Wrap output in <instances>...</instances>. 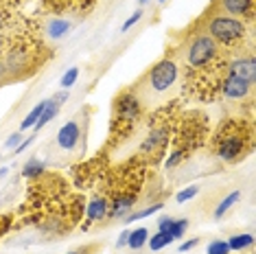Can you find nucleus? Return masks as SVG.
<instances>
[{
	"mask_svg": "<svg viewBox=\"0 0 256 254\" xmlns=\"http://www.w3.org/2000/svg\"><path fill=\"white\" fill-rule=\"evenodd\" d=\"M42 42L38 28L24 18L9 14H0V64L4 68L7 82L16 77H26L44 60L40 57Z\"/></svg>",
	"mask_w": 256,
	"mask_h": 254,
	"instance_id": "nucleus-1",
	"label": "nucleus"
},
{
	"mask_svg": "<svg viewBox=\"0 0 256 254\" xmlns=\"http://www.w3.org/2000/svg\"><path fill=\"white\" fill-rule=\"evenodd\" d=\"M212 154L224 162H241L254 149V127L246 118H226L210 138Z\"/></svg>",
	"mask_w": 256,
	"mask_h": 254,
	"instance_id": "nucleus-2",
	"label": "nucleus"
},
{
	"mask_svg": "<svg viewBox=\"0 0 256 254\" xmlns=\"http://www.w3.org/2000/svg\"><path fill=\"white\" fill-rule=\"evenodd\" d=\"M176 114H178L176 103H168V106L154 112L151 123L147 125V132H144V138L140 142V149H138V162L140 164L156 166L162 160V156L166 154L168 142H171V136H173Z\"/></svg>",
	"mask_w": 256,
	"mask_h": 254,
	"instance_id": "nucleus-3",
	"label": "nucleus"
},
{
	"mask_svg": "<svg viewBox=\"0 0 256 254\" xmlns=\"http://www.w3.org/2000/svg\"><path fill=\"white\" fill-rule=\"evenodd\" d=\"M206 136H208V116H204V114L190 112L182 120H176L171 136L173 152L166 158L168 169H176L186 158H190L197 149H202L206 145Z\"/></svg>",
	"mask_w": 256,
	"mask_h": 254,
	"instance_id": "nucleus-4",
	"label": "nucleus"
},
{
	"mask_svg": "<svg viewBox=\"0 0 256 254\" xmlns=\"http://www.w3.org/2000/svg\"><path fill=\"white\" fill-rule=\"evenodd\" d=\"M144 114V106L136 90H123L116 94L112 103V118H110V134H108V145L118 147L123 145L127 138L134 136L136 127L140 125Z\"/></svg>",
	"mask_w": 256,
	"mask_h": 254,
	"instance_id": "nucleus-5",
	"label": "nucleus"
},
{
	"mask_svg": "<svg viewBox=\"0 0 256 254\" xmlns=\"http://www.w3.org/2000/svg\"><path fill=\"white\" fill-rule=\"evenodd\" d=\"M204 33L212 38V42L219 46L226 53H232V50H241L243 44L248 40V26L246 20L232 18V16L226 14H214L208 18L206 28Z\"/></svg>",
	"mask_w": 256,
	"mask_h": 254,
	"instance_id": "nucleus-6",
	"label": "nucleus"
},
{
	"mask_svg": "<svg viewBox=\"0 0 256 254\" xmlns=\"http://www.w3.org/2000/svg\"><path fill=\"white\" fill-rule=\"evenodd\" d=\"M178 79H180V64H178L176 57L166 55L147 70L144 79L138 84L136 94L140 96V101L144 106V99H147V96L164 94L166 90H171L173 86L178 84Z\"/></svg>",
	"mask_w": 256,
	"mask_h": 254,
	"instance_id": "nucleus-7",
	"label": "nucleus"
},
{
	"mask_svg": "<svg viewBox=\"0 0 256 254\" xmlns=\"http://www.w3.org/2000/svg\"><path fill=\"white\" fill-rule=\"evenodd\" d=\"M250 94H252V84L226 72L224 82H221V96H226L230 101H243Z\"/></svg>",
	"mask_w": 256,
	"mask_h": 254,
	"instance_id": "nucleus-8",
	"label": "nucleus"
},
{
	"mask_svg": "<svg viewBox=\"0 0 256 254\" xmlns=\"http://www.w3.org/2000/svg\"><path fill=\"white\" fill-rule=\"evenodd\" d=\"M217 7L221 9V14H226V16L252 22L256 0H217Z\"/></svg>",
	"mask_w": 256,
	"mask_h": 254,
	"instance_id": "nucleus-9",
	"label": "nucleus"
},
{
	"mask_svg": "<svg viewBox=\"0 0 256 254\" xmlns=\"http://www.w3.org/2000/svg\"><path fill=\"white\" fill-rule=\"evenodd\" d=\"M228 74H234L238 79H246L254 86L256 82V57L254 55H246V57H234L228 62Z\"/></svg>",
	"mask_w": 256,
	"mask_h": 254,
	"instance_id": "nucleus-10",
	"label": "nucleus"
},
{
	"mask_svg": "<svg viewBox=\"0 0 256 254\" xmlns=\"http://www.w3.org/2000/svg\"><path fill=\"white\" fill-rule=\"evenodd\" d=\"M79 138H81V127L77 120H68L60 127L57 132V145H60L64 152H72L74 147L79 145Z\"/></svg>",
	"mask_w": 256,
	"mask_h": 254,
	"instance_id": "nucleus-11",
	"label": "nucleus"
},
{
	"mask_svg": "<svg viewBox=\"0 0 256 254\" xmlns=\"http://www.w3.org/2000/svg\"><path fill=\"white\" fill-rule=\"evenodd\" d=\"M64 101H68V92H66V90L60 92L55 99H48V101H46V108H44L42 116H40V120L36 123V127H33V130H42L46 123H50V120H53L57 114H60V108H62Z\"/></svg>",
	"mask_w": 256,
	"mask_h": 254,
	"instance_id": "nucleus-12",
	"label": "nucleus"
},
{
	"mask_svg": "<svg viewBox=\"0 0 256 254\" xmlns=\"http://www.w3.org/2000/svg\"><path fill=\"white\" fill-rule=\"evenodd\" d=\"M108 210H110V204H108L106 195H94V198L88 202L86 217H88V222H101V219L108 217Z\"/></svg>",
	"mask_w": 256,
	"mask_h": 254,
	"instance_id": "nucleus-13",
	"label": "nucleus"
},
{
	"mask_svg": "<svg viewBox=\"0 0 256 254\" xmlns=\"http://www.w3.org/2000/svg\"><path fill=\"white\" fill-rule=\"evenodd\" d=\"M68 31H70V22L68 20H50L48 28H46V36H48V40H60Z\"/></svg>",
	"mask_w": 256,
	"mask_h": 254,
	"instance_id": "nucleus-14",
	"label": "nucleus"
},
{
	"mask_svg": "<svg viewBox=\"0 0 256 254\" xmlns=\"http://www.w3.org/2000/svg\"><path fill=\"white\" fill-rule=\"evenodd\" d=\"M147 239H149V230L147 228L130 230V234H127V246H130L132 250H140V248L147 244Z\"/></svg>",
	"mask_w": 256,
	"mask_h": 254,
	"instance_id": "nucleus-15",
	"label": "nucleus"
},
{
	"mask_svg": "<svg viewBox=\"0 0 256 254\" xmlns=\"http://www.w3.org/2000/svg\"><path fill=\"white\" fill-rule=\"evenodd\" d=\"M252 246H254V236L248 234V232L234 234V236H230V239H228L230 252H241V250H246V248H252Z\"/></svg>",
	"mask_w": 256,
	"mask_h": 254,
	"instance_id": "nucleus-16",
	"label": "nucleus"
},
{
	"mask_svg": "<svg viewBox=\"0 0 256 254\" xmlns=\"http://www.w3.org/2000/svg\"><path fill=\"white\" fill-rule=\"evenodd\" d=\"M173 241V236H171V232H166V230H158V232H154V236L151 239H147V244H149V248L154 252H160L162 248H166L168 244Z\"/></svg>",
	"mask_w": 256,
	"mask_h": 254,
	"instance_id": "nucleus-17",
	"label": "nucleus"
},
{
	"mask_svg": "<svg viewBox=\"0 0 256 254\" xmlns=\"http://www.w3.org/2000/svg\"><path fill=\"white\" fill-rule=\"evenodd\" d=\"M238 200H241V193H238V190H232L230 195H226V198L219 202V206H217V208H214V217L221 219V217H224V212H228V210L232 208V206L236 204Z\"/></svg>",
	"mask_w": 256,
	"mask_h": 254,
	"instance_id": "nucleus-18",
	"label": "nucleus"
},
{
	"mask_svg": "<svg viewBox=\"0 0 256 254\" xmlns=\"http://www.w3.org/2000/svg\"><path fill=\"white\" fill-rule=\"evenodd\" d=\"M44 108H46V101H40L38 106L24 116V120H22V125H20V130L24 132V130H31V127H36V123L40 120V116H42V112H44Z\"/></svg>",
	"mask_w": 256,
	"mask_h": 254,
	"instance_id": "nucleus-19",
	"label": "nucleus"
},
{
	"mask_svg": "<svg viewBox=\"0 0 256 254\" xmlns=\"http://www.w3.org/2000/svg\"><path fill=\"white\" fill-rule=\"evenodd\" d=\"M44 171H46V164L42 160H28L24 164V169H22V176L31 178V180H38L40 176H44Z\"/></svg>",
	"mask_w": 256,
	"mask_h": 254,
	"instance_id": "nucleus-20",
	"label": "nucleus"
},
{
	"mask_svg": "<svg viewBox=\"0 0 256 254\" xmlns=\"http://www.w3.org/2000/svg\"><path fill=\"white\" fill-rule=\"evenodd\" d=\"M206 254H230L228 241H224V239L210 241V244H208V248H206Z\"/></svg>",
	"mask_w": 256,
	"mask_h": 254,
	"instance_id": "nucleus-21",
	"label": "nucleus"
},
{
	"mask_svg": "<svg viewBox=\"0 0 256 254\" xmlns=\"http://www.w3.org/2000/svg\"><path fill=\"white\" fill-rule=\"evenodd\" d=\"M186 228H188V219H176L171 224V228H168V232H171L173 239H180V236H184Z\"/></svg>",
	"mask_w": 256,
	"mask_h": 254,
	"instance_id": "nucleus-22",
	"label": "nucleus"
},
{
	"mask_svg": "<svg viewBox=\"0 0 256 254\" xmlns=\"http://www.w3.org/2000/svg\"><path fill=\"white\" fill-rule=\"evenodd\" d=\"M162 210V204H154V206H147L144 210H136L134 215L127 217V224H132V222H136V219H144V217H149V215H154V212H158Z\"/></svg>",
	"mask_w": 256,
	"mask_h": 254,
	"instance_id": "nucleus-23",
	"label": "nucleus"
},
{
	"mask_svg": "<svg viewBox=\"0 0 256 254\" xmlns=\"http://www.w3.org/2000/svg\"><path fill=\"white\" fill-rule=\"evenodd\" d=\"M77 77H79V68H77V66L68 68L66 74H64V77H62V88H64V90H68V88H70V86H72L74 82H77Z\"/></svg>",
	"mask_w": 256,
	"mask_h": 254,
	"instance_id": "nucleus-24",
	"label": "nucleus"
},
{
	"mask_svg": "<svg viewBox=\"0 0 256 254\" xmlns=\"http://www.w3.org/2000/svg\"><path fill=\"white\" fill-rule=\"evenodd\" d=\"M200 193V188L197 186H188V188H184V190H180V193L176 195V202L178 204H184V202H188V200H193L195 195Z\"/></svg>",
	"mask_w": 256,
	"mask_h": 254,
	"instance_id": "nucleus-25",
	"label": "nucleus"
},
{
	"mask_svg": "<svg viewBox=\"0 0 256 254\" xmlns=\"http://www.w3.org/2000/svg\"><path fill=\"white\" fill-rule=\"evenodd\" d=\"M140 18H142V9H138V11H136V14H132V16H130V18H127V20H125V24H123V26H120V31H123V33H125V31H130V28H132L134 24H136V22H138V20H140Z\"/></svg>",
	"mask_w": 256,
	"mask_h": 254,
	"instance_id": "nucleus-26",
	"label": "nucleus"
},
{
	"mask_svg": "<svg viewBox=\"0 0 256 254\" xmlns=\"http://www.w3.org/2000/svg\"><path fill=\"white\" fill-rule=\"evenodd\" d=\"M11 224H14V215H0V236L9 232Z\"/></svg>",
	"mask_w": 256,
	"mask_h": 254,
	"instance_id": "nucleus-27",
	"label": "nucleus"
},
{
	"mask_svg": "<svg viewBox=\"0 0 256 254\" xmlns=\"http://www.w3.org/2000/svg\"><path fill=\"white\" fill-rule=\"evenodd\" d=\"M173 222H176L173 217H162L160 222H158V230H166V232H168V228H171Z\"/></svg>",
	"mask_w": 256,
	"mask_h": 254,
	"instance_id": "nucleus-28",
	"label": "nucleus"
},
{
	"mask_svg": "<svg viewBox=\"0 0 256 254\" xmlns=\"http://www.w3.org/2000/svg\"><path fill=\"white\" fill-rule=\"evenodd\" d=\"M197 244H200V241H197V239H190V241H184V244H182V246H180V252H188V250H193V248H195Z\"/></svg>",
	"mask_w": 256,
	"mask_h": 254,
	"instance_id": "nucleus-29",
	"label": "nucleus"
},
{
	"mask_svg": "<svg viewBox=\"0 0 256 254\" xmlns=\"http://www.w3.org/2000/svg\"><path fill=\"white\" fill-rule=\"evenodd\" d=\"M18 142H20V134H11V136L7 138V140H4V147L11 149L14 145H18Z\"/></svg>",
	"mask_w": 256,
	"mask_h": 254,
	"instance_id": "nucleus-30",
	"label": "nucleus"
},
{
	"mask_svg": "<svg viewBox=\"0 0 256 254\" xmlns=\"http://www.w3.org/2000/svg\"><path fill=\"white\" fill-rule=\"evenodd\" d=\"M31 142H33V138H26V140H24V142H22V145H20L18 149H16V154H22V152H24V149H26L28 145H31Z\"/></svg>",
	"mask_w": 256,
	"mask_h": 254,
	"instance_id": "nucleus-31",
	"label": "nucleus"
},
{
	"mask_svg": "<svg viewBox=\"0 0 256 254\" xmlns=\"http://www.w3.org/2000/svg\"><path fill=\"white\" fill-rule=\"evenodd\" d=\"M127 234H130V230H123V232H120V236H118V248L127 244Z\"/></svg>",
	"mask_w": 256,
	"mask_h": 254,
	"instance_id": "nucleus-32",
	"label": "nucleus"
},
{
	"mask_svg": "<svg viewBox=\"0 0 256 254\" xmlns=\"http://www.w3.org/2000/svg\"><path fill=\"white\" fill-rule=\"evenodd\" d=\"M149 2V0H138V4H147Z\"/></svg>",
	"mask_w": 256,
	"mask_h": 254,
	"instance_id": "nucleus-33",
	"label": "nucleus"
},
{
	"mask_svg": "<svg viewBox=\"0 0 256 254\" xmlns=\"http://www.w3.org/2000/svg\"><path fill=\"white\" fill-rule=\"evenodd\" d=\"M68 254H79V252H68Z\"/></svg>",
	"mask_w": 256,
	"mask_h": 254,
	"instance_id": "nucleus-34",
	"label": "nucleus"
},
{
	"mask_svg": "<svg viewBox=\"0 0 256 254\" xmlns=\"http://www.w3.org/2000/svg\"><path fill=\"white\" fill-rule=\"evenodd\" d=\"M160 2H162V4H164V2H166V0H160Z\"/></svg>",
	"mask_w": 256,
	"mask_h": 254,
	"instance_id": "nucleus-35",
	"label": "nucleus"
}]
</instances>
